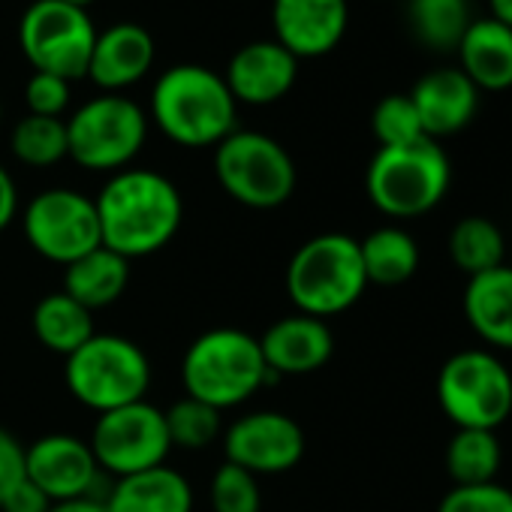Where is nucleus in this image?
Wrapping results in <instances>:
<instances>
[{
    "label": "nucleus",
    "instance_id": "9d476101",
    "mask_svg": "<svg viewBox=\"0 0 512 512\" xmlns=\"http://www.w3.org/2000/svg\"><path fill=\"white\" fill-rule=\"evenodd\" d=\"M97 25L88 10L64 0H34L19 19V49L37 73L67 82L85 79Z\"/></svg>",
    "mask_w": 512,
    "mask_h": 512
},
{
    "label": "nucleus",
    "instance_id": "bb28decb",
    "mask_svg": "<svg viewBox=\"0 0 512 512\" xmlns=\"http://www.w3.org/2000/svg\"><path fill=\"white\" fill-rule=\"evenodd\" d=\"M503 464V449L494 431L458 428L446 446V473L455 485L494 482Z\"/></svg>",
    "mask_w": 512,
    "mask_h": 512
},
{
    "label": "nucleus",
    "instance_id": "aec40b11",
    "mask_svg": "<svg viewBox=\"0 0 512 512\" xmlns=\"http://www.w3.org/2000/svg\"><path fill=\"white\" fill-rule=\"evenodd\" d=\"M458 70L479 91L512 88V28L482 16L473 19L458 43Z\"/></svg>",
    "mask_w": 512,
    "mask_h": 512
},
{
    "label": "nucleus",
    "instance_id": "4be33fe9",
    "mask_svg": "<svg viewBox=\"0 0 512 512\" xmlns=\"http://www.w3.org/2000/svg\"><path fill=\"white\" fill-rule=\"evenodd\" d=\"M103 503L106 512H193V488L184 473L160 464L121 476Z\"/></svg>",
    "mask_w": 512,
    "mask_h": 512
},
{
    "label": "nucleus",
    "instance_id": "2eb2a0df",
    "mask_svg": "<svg viewBox=\"0 0 512 512\" xmlns=\"http://www.w3.org/2000/svg\"><path fill=\"white\" fill-rule=\"evenodd\" d=\"M25 476L58 503L88 497L97 485L100 467L88 440L73 434H43L25 449Z\"/></svg>",
    "mask_w": 512,
    "mask_h": 512
},
{
    "label": "nucleus",
    "instance_id": "2f4dec72",
    "mask_svg": "<svg viewBox=\"0 0 512 512\" xmlns=\"http://www.w3.org/2000/svg\"><path fill=\"white\" fill-rule=\"evenodd\" d=\"M211 512H260L263 509V491L253 473L223 461L208 485Z\"/></svg>",
    "mask_w": 512,
    "mask_h": 512
},
{
    "label": "nucleus",
    "instance_id": "9b49d317",
    "mask_svg": "<svg viewBox=\"0 0 512 512\" xmlns=\"http://www.w3.org/2000/svg\"><path fill=\"white\" fill-rule=\"evenodd\" d=\"M22 229L43 260L64 269L103 244L94 199L73 187H49L37 193L22 214Z\"/></svg>",
    "mask_w": 512,
    "mask_h": 512
},
{
    "label": "nucleus",
    "instance_id": "ea45409f",
    "mask_svg": "<svg viewBox=\"0 0 512 512\" xmlns=\"http://www.w3.org/2000/svg\"><path fill=\"white\" fill-rule=\"evenodd\" d=\"M64 4H73V7H79V10H88L94 0H64Z\"/></svg>",
    "mask_w": 512,
    "mask_h": 512
},
{
    "label": "nucleus",
    "instance_id": "6ab92c4d",
    "mask_svg": "<svg viewBox=\"0 0 512 512\" xmlns=\"http://www.w3.org/2000/svg\"><path fill=\"white\" fill-rule=\"evenodd\" d=\"M410 100L419 112L425 136L440 142L461 133L473 121L479 109V88L458 67H437L413 85Z\"/></svg>",
    "mask_w": 512,
    "mask_h": 512
},
{
    "label": "nucleus",
    "instance_id": "72a5a7b5",
    "mask_svg": "<svg viewBox=\"0 0 512 512\" xmlns=\"http://www.w3.org/2000/svg\"><path fill=\"white\" fill-rule=\"evenodd\" d=\"M73 100V82L52 76V73H31L25 85V106L28 115H43V118H61L70 109Z\"/></svg>",
    "mask_w": 512,
    "mask_h": 512
},
{
    "label": "nucleus",
    "instance_id": "f3484780",
    "mask_svg": "<svg viewBox=\"0 0 512 512\" xmlns=\"http://www.w3.org/2000/svg\"><path fill=\"white\" fill-rule=\"evenodd\" d=\"M154 58L157 46L151 31L136 22H118L97 31L85 79H91L100 94H124L151 73Z\"/></svg>",
    "mask_w": 512,
    "mask_h": 512
},
{
    "label": "nucleus",
    "instance_id": "c756f323",
    "mask_svg": "<svg viewBox=\"0 0 512 512\" xmlns=\"http://www.w3.org/2000/svg\"><path fill=\"white\" fill-rule=\"evenodd\" d=\"M163 419H166L172 446H181V449H205L223 434L220 410H214L190 395H184L181 401L166 407Z\"/></svg>",
    "mask_w": 512,
    "mask_h": 512
},
{
    "label": "nucleus",
    "instance_id": "ddd939ff",
    "mask_svg": "<svg viewBox=\"0 0 512 512\" xmlns=\"http://www.w3.org/2000/svg\"><path fill=\"white\" fill-rule=\"evenodd\" d=\"M223 452L229 464L253 476L287 473L305 455V431L281 410L244 413L223 428Z\"/></svg>",
    "mask_w": 512,
    "mask_h": 512
},
{
    "label": "nucleus",
    "instance_id": "39448f33",
    "mask_svg": "<svg viewBox=\"0 0 512 512\" xmlns=\"http://www.w3.org/2000/svg\"><path fill=\"white\" fill-rule=\"evenodd\" d=\"M452 184V163L437 139L377 148L365 172V190L386 217H419L440 205Z\"/></svg>",
    "mask_w": 512,
    "mask_h": 512
},
{
    "label": "nucleus",
    "instance_id": "20e7f679",
    "mask_svg": "<svg viewBox=\"0 0 512 512\" xmlns=\"http://www.w3.org/2000/svg\"><path fill=\"white\" fill-rule=\"evenodd\" d=\"M284 284L299 314L326 320L350 311L368 287L359 241L344 232L308 238L293 253Z\"/></svg>",
    "mask_w": 512,
    "mask_h": 512
},
{
    "label": "nucleus",
    "instance_id": "1a4fd4ad",
    "mask_svg": "<svg viewBox=\"0 0 512 512\" xmlns=\"http://www.w3.org/2000/svg\"><path fill=\"white\" fill-rule=\"evenodd\" d=\"M437 401L455 428L497 431L512 413V374L491 350H461L437 374Z\"/></svg>",
    "mask_w": 512,
    "mask_h": 512
},
{
    "label": "nucleus",
    "instance_id": "f03ea898",
    "mask_svg": "<svg viewBox=\"0 0 512 512\" xmlns=\"http://www.w3.org/2000/svg\"><path fill=\"white\" fill-rule=\"evenodd\" d=\"M151 124L181 148H217L238 130V103L220 73L202 64L163 70L148 100Z\"/></svg>",
    "mask_w": 512,
    "mask_h": 512
},
{
    "label": "nucleus",
    "instance_id": "cd10ccee",
    "mask_svg": "<svg viewBox=\"0 0 512 512\" xmlns=\"http://www.w3.org/2000/svg\"><path fill=\"white\" fill-rule=\"evenodd\" d=\"M467 0H410L413 34L437 52H455L464 31L470 28Z\"/></svg>",
    "mask_w": 512,
    "mask_h": 512
},
{
    "label": "nucleus",
    "instance_id": "f8f14e48",
    "mask_svg": "<svg viewBox=\"0 0 512 512\" xmlns=\"http://www.w3.org/2000/svg\"><path fill=\"white\" fill-rule=\"evenodd\" d=\"M88 446L97 458V467L121 479L166 464L172 440L163 410L148 401H133L100 413Z\"/></svg>",
    "mask_w": 512,
    "mask_h": 512
},
{
    "label": "nucleus",
    "instance_id": "473e14b6",
    "mask_svg": "<svg viewBox=\"0 0 512 512\" xmlns=\"http://www.w3.org/2000/svg\"><path fill=\"white\" fill-rule=\"evenodd\" d=\"M437 512H512V488L485 485H455L443 494Z\"/></svg>",
    "mask_w": 512,
    "mask_h": 512
},
{
    "label": "nucleus",
    "instance_id": "dca6fc26",
    "mask_svg": "<svg viewBox=\"0 0 512 512\" xmlns=\"http://www.w3.org/2000/svg\"><path fill=\"white\" fill-rule=\"evenodd\" d=\"M299 79V61L275 40L244 43L226 64L223 82L235 103L272 106L284 100Z\"/></svg>",
    "mask_w": 512,
    "mask_h": 512
},
{
    "label": "nucleus",
    "instance_id": "a19ab883",
    "mask_svg": "<svg viewBox=\"0 0 512 512\" xmlns=\"http://www.w3.org/2000/svg\"><path fill=\"white\" fill-rule=\"evenodd\" d=\"M0 121H4V103H0Z\"/></svg>",
    "mask_w": 512,
    "mask_h": 512
},
{
    "label": "nucleus",
    "instance_id": "393cba45",
    "mask_svg": "<svg viewBox=\"0 0 512 512\" xmlns=\"http://www.w3.org/2000/svg\"><path fill=\"white\" fill-rule=\"evenodd\" d=\"M34 335L46 350L67 359L97 335L94 314L82 308L76 299H70L64 290L49 293L34 308Z\"/></svg>",
    "mask_w": 512,
    "mask_h": 512
},
{
    "label": "nucleus",
    "instance_id": "b1692460",
    "mask_svg": "<svg viewBox=\"0 0 512 512\" xmlns=\"http://www.w3.org/2000/svg\"><path fill=\"white\" fill-rule=\"evenodd\" d=\"M368 284L398 287L407 284L419 269V244L401 226H380L359 241Z\"/></svg>",
    "mask_w": 512,
    "mask_h": 512
},
{
    "label": "nucleus",
    "instance_id": "0eeeda50",
    "mask_svg": "<svg viewBox=\"0 0 512 512\" xmlns=\"http://www.w3.org/2000/svg\"><path fill=\"white\" fill-rule=\"evenodd\" d=\"M214 178L229 199L253 211H272L296 193L290 151L260 130H232L214 148Z\"/></svg>",
    "mask_w": 512,
    "mask_h": 512
},
{
    "label": "nucleus",
    "instance_id": "e433bc0d",
    "mask_svg": "<svg viewBox=\"0 0 512 512\" xmlns=\"http://www.w3.org/2000/svg\"><path fill=\"white\" fill-rule=\"evenodd\" d=\"M19 214V187L13 181V175L0 166V232H4Z\"/></svg>",
    "mask_w": 512,
    "mask_h": 512
},
{
    "label": "nucleus",
    "instance_id": "58836bf2",
    "mask_svg": "<svg viewBox=\"0 0 512 512\" xmlns=\"http://www.w3.org/2000/svg\"><path fill=\"white\" fill-rule=\"evenodd\" d=\"M488 10H491V19L512 28V0H488Z\"/></svg>",
    "mask_w": 512,
    "mask_h": 512
},
{
    "label": "nucleus",
    "instance_id": "a878e982",
    "mask_svg": "<svg viewBox=\"0 0 512 512\" xmlns=\"http://www.w3.org/2000/svg\"><path fill=\"white\" fill-rule=\"evenodd\" d=\"M449 256L467 278H476L503 266L506 241H503L500 226L482 214L461 217L449 232Z\"/></svg>",
    "mask_w": 512,
    "mask_h": 512
},
{
    "label": "nucleus",
    "instance_id": "4c0bfd02",
    "mask_svg": "<svg viewBox=\"0 0 512 512\" xmlns=\"http://www.w3.org/2000/svg\"><path fill=\"white\" fill-rule=\"evenodd\" d=\"M49 512H106V503L97 500L94 494L88 497H73V500H58L49 506Z\"/></svg>",
    "mask_w": 512,
    "mask_h": 512
},
{
    "label": "nucleus",
    "instance_id": "4468645a",
    "mask_svg": "<svg viewBox=\"0 0 512 512\" xmlns=\"http://www.w3.org/2000/svg\"><path fill=\"white\" fill-rule=\"evenodd\" d=\"M350 28V0H272V31L296 61L323 58Z\"/></svg>",
    "mask_w": 512,
    "mask_h": 512
},
{
    "label": "nucleus",
    "instance_id": "6e6552de",
    "mask_svg": "<svg viewBox=\"0 0 512 512\" xmlns=\"http://www.w3.org/2000/svg\"><path fill=\"white\" fill-rule=\"evenodd\" d=\"M148 139V112L127 94H97L67 118L70 160L88 172L127 169Z\"/></svg>",
    "mask_w": 512,
    "mask_h": 512
},
{
    "label": "nucleus",
    "instance_id": "f704fd0d",
    "mask_svg": "<svg viewBox=\"0 0 512 512\" xmlns=\"http://www.w3.org/2000/svg\"><path fill=\"white\" fill-rule=\"evenodd\" d=\"M25 479V446L13 431L0 425V503Z\"/></svg>",
    "mask_w": 512,
    "mask_h": 512
},
{
    "label": "nucleus",
    "instance_id": "423d86ee",
    "mask_svg": "<svg viewBox=\"0 0 512 512\" xmlns=\"http://www.w3.org/2000/svg\"><path fill=\"white\" fill-rule=\"evenodd\" d=\"M64 383L79 404L100 416L124 404L145 401L151 386V359L130 338L97 332L88 344L67 356Z\"/></svg>",
    "mask_w": 512,
    "mask_h": 512
},
{
    "label": "nucleus",
    "instance_id": "a211bd4d",
    "mask_svg": "<svg viewBox=\"0 0 512 512\" xmlns=\"http://www.w3.org/2000/svg\"><path fill=\"white\" fill-rule=\"evenodd\" d=\"M260 350L269 368V380L302 377L320 371L332 359L335 335L326 320L308 314H290L263 332Z\"/></svg>",
    "mask_w": 512,
    "mask_h": 512
},
{
    "label": "nucleus",
    "instance_id": "c85d7f7f",
    "mask_svg": "<svg viewBox=\"0 0 512 512\" xmlns=\"http://www.w3.org/2000/svg\"><path fill=\"white\" fill-rule=\"evenodd\" d=\"M10 151L19 163L34 169L58 166L70 157L67 145V121L64 118H43L25 115L10 133Z\"/></svg>",
    "mask_w": 512,
    "mask_h": 512
},
{
    "label": "nucleus",
    "instance_id": "5701e85b",
    "mask_svg": "<svg viewBox=\"0 0 512 512\" xmlns=\"http://www.w3.org/2000/svg\"><path fill=\"white\" fill-rule=\"evenodd\" d=\"M130 284V260L109 247H94L64 269V293L76 299L82 308L103 311L115 305Z\"/></svg>",
    "mask_w": 512,
    "mask_h": 512
},
{
    "label": "nucleus",
    "instance_id": "f257e3e1",
    "mask_svg": "<svg viewBox=\"0 0 512 512\" xmlns=\"http://www.w3.org/2000/svg\"><path fill=\"white\" fill-rule=\"evenodd\" d=\"M103 247L139 260L163 250L181 229L184 199L178 187L154 169H121L106 178L94 199Z\"/></svg>",
    "mask_w": 512,
    "mask_h": 512
},
{
    "label": "nucleus",
    "instance_id": "7c9ffc66",
    "mask_svg": "<svg viewBox=\"0 0 512 512\" xmlns=\"http://www.w3.org/2000/svg\"><path fill=\"white\" fill-rule=\"evenodd\" d=\"M371 130L380 148L410 145L425 136L419 112L410 100V94H389L383 97L371 112Z\"/></svg>",
    "mask_w": 512,
    "mask_h": 512
},
{
    "label": "nucleus",
    "instance_id": "c9c22d12",
    "mask_svg": "<svg viewBox=\"0 0 512 512\" xmlns=\"http://www.w3.org/2000/svg\"><path fill=\"white\" fill-rule=\"evenodd\" d=\"M49 506H52V500L28 476L4 497V503H0L4 512H49Z\"/></svg>",
    "mask_w": 512,
    "mask_h": 512
},
{
    "label": "nucleus",
    "instance_id": "7ed1b4c3",
    "mask_svg": "<svg viewBox=\"0 0 512 512\" xmlns=\"http://www.w3.org/2000/svg\"><path fill=\"white\" fill-rule=\"evenodd\" d=\"M184 392L214 410H229L253 398L269 380L260 338L244 329H208L187 347L181 359Z\"/></svg>",
    "mask_w": 512,
    "mask_h": 512
},
{
    "label": "nucleus",
    "instance_id": "412c9836",
    "mask_svg": "<svg viewBox=\"0 0 512 512\" xmlns=\"http://www.w3.org/2000/svg\"><path fill=\"white\" fill-rule=\"evenodd\" d=\"M464 317L488 347L512 350V266L467 278Z\"/></svg>",
    "mask_w": 512,
    "mask_h": 512
}]
</instances>
